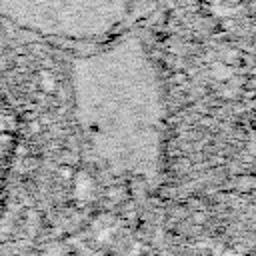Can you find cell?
I'll list each match as a JSON object with an SVG mask.
<instances>
[{
    "mask_svg": "<svg viewBox=\"0 0 256 256\" xmlns=\"http://www.w3.org/2000/svg\"><path fill=\"white\" fill-rule=\"evenodd\" d=\"M76 124L112 172L152 178L164 138V96L144 44L126 36L80 56L70 68Z\"/></svg>",
    "mask_w": 256,
    "mask_h": 256,
    "instance_id": "obj_1",
    "label": "cell"
},
{
    "mask_svg": "<svg viewBox=\"0 0 256 256\" xmlns=\"http://www.w3.org/2000/svg\"><path fill=\"white\" fill-rule=\"evenodd\" d=\"M134 0H0V14L20 30L72 42L110 38Z\"/></svg>",
    "mask_w": 256,
    "mask_h": 256,
    "instance_id": "obj_2",
    "label": "cell"
}]
</instances>
